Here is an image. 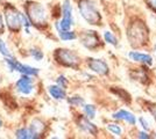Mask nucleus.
Returning <instances> with one entry per match:
<instances>
[{
    "label": "nucleus",
    "mask_w": 156,
    "mask_h": 139,
    "mask_svg": "<svg viewBox=\"0 0 156 139\" xmlns=\"http://www.w3.org/2000/svg\"><path fill=\"white\" fill-rule=\"evenodd\" d=\"M127 38L129 44L134 48H142L147 45L149 40V30L143 21L135 19L127 27Z\"/></svg>",
    "instance_id": "f257e3e1"
},
{
    "label": "nucleus",
    "mask_w": 156,
    "mask_h": 139,
    "mask_svg": "<svg viewBox=\"0 0 156 139\" xmlns=\"http://www.w3.org/2000/svg\"><path fill=\"white\" fill-rule=\"evenodd\" d=\"M78 11L80 16L91 26L101 25V15L98 11L96 4L92 0H79L78 1Z\"/></svg>",
    "instance_id": "f03ea898"
},
{
    "label": "nucleus",
    "mask_w": 156,
    "mask_h": 139,
    "mask_svg": "<svg viewBox=\"0 0 156 139\" xmlns=\"http://www.w3.org/2000/svg\"><path fill=\"white\" fill-rule=\"evenodd\" d=\"M28 19L35 26H46L47 25V13L44 7L36 2H29L26 6Z\"/></svg>",
    "instance_id": "7ed1b4c3"
},
{
    "label": "nucleus",
    "mask_w": 156,
    "mask_h": 139,
    "mask_svg": "<svg viewBox=\"0 0 156 139\" xmlns=\"http://www.w3.org/2000/svg\"><path fill=\"white\" fill-rule=\"evenodd\" d=\"M5 63H6L7 67L11 72H19L20 74H27L30 77H37L40 73V70L37 67L22 64L13 57H7L5 59Z\"/></svg>",
    "instance_id": "20e7f679"
},
{
    "label": "nucleus",
    "mask_w": 156,
    "mask_h": 139,
    "mask_svg": "<svg viewBox=\"0 0 156 139\" xmlns=\"http://www.w3.org/2000/svg\"><path fill=\"white\" fill-rule=\"evenodd\" d=\"M73 26V14H72V5L70 0H64L62 4V19L55 23L56 30H70Z\"/></svg>",
    "instance_id": "39448f33"
},
{
    "label": "nucleus",
    "mask_w": 156,
    "mask_h": 139,
    "mask_svg": "<svg viewBox=\"0 0 156 139\" xmlns=\"http://www.w3.org/2000/svg\"><path fill=\"white\" fill-rule=\"evenodd\" d=\"M55 58L59 64L72 68H77L79 65V58L72 50L69 49H57L55 51Z\"/></svg>",
    "instance_id": "423d86ee"
},
{
    "label": "nucleus",
    "mask_w": 156,
    "mask_h": 139,
    "mask_svg": "<svg viewBox=\"0 0 156 139\" xmlns=\"http://www.w3.org/2000/svg\"><path fill=\"white\" fill-rule=\"evenodd\" d=\"M5 19H6V25L9 30L12 31H18L22 27V19H21V13L16 11L14 7L7 6L5 9Z\"/></svg>",
    "instance_id": "0eeeda50"
},
{
    "label": "nucleus",
    "mask_w": 156,
    "mask_h": 139,
    "mask_svg": "<svg viewBox=\"0 0 156 139\" xmlns=\"http://www.w3.org/2000/svg\"><path fill=\"white\" fill-rule=\"evenodd\" d=\"M80 43L83 44V46H85L89 50H94L100 46V38L98 36V34L93 30H86L80 35L79 37Z\"/></svg>",
    "instance_id": "6e6552de"
},
{
    "label": "nucleus",
    "mask_w": 156,
    "mask_h": 139,
    "mask_svg": "<svg viewBox=\"0 0 156 139\" xmlns=\"http://www.w3.org/2000/svg\"><path fill=\"white\" fill-rule=\"evenodd\" d=\"M87 67L89 70L92 71L93 73H96L98 75H101V77H105V75H108L110 73V67H108V64L103 59H98V58H89L87 61Z\"/></svg>",
    "instance_id": "1a4fd4ad"
},
{
    "label": "nucleus",
    "mask_w": 156,
    "mask_h": 139,
    "mask_svg": "<svg viewBox=\"0 0 156 139\" xmlns=\"http://www.w3.org/2000/svg\"><path fill=\"white\" fill-rule=\"evenodd\" d=\"M15 88L21 95H30L34 91L32 77L27 74H21L20 79L15 84Z\"/></svg>",
    "instance_id": "9d476101"
},
{
    "label": "nucleus",
    "mask_w": 156,
    "mask_h": 139,
    "mask_svg": "<svg viewBox=\"0 0 156 139\" xmlns=\"http://www.w3.org/2000/svg\"><path fill=\"white\" fill-rule=\"evenodd\" d=\"M128 58L132 61H135V63H140L143 65H147V66H151L154 64V58L150 56L149 53L141 52V51H137V50H132L128 52Z\"/></svg>",
    "instance_id": "9b49d317"
},
{
    "label": "nucleus",
    "mask_w": 156,
    "mask_h": 139,
    "mask_svg": "<svg viewBox=\"0 0 156 139\" xmlns=\"http://www.w3.org/2000/svg\"><path fill=\"white\" fill-rule=\"evenodd\" d=\"M112 118L115 121H122L125 123H127L128 125H135L137 122L136 116L133 113H130L129 110L126 109H119L118 111L112 114Z\"/></svg>",
    "instance_id": "f8f14e48"
},
{
    "label": "nucleus",
    "mask_w": 156,
    "mask_h": 139,
    "mask_svg": "<svg viewBox=\"0 0 156 139\" xmlns=\"http://www.w3.org/2000/svg\"><path fill=\"white\" fill-rule=\"evenodd\" d=\"M77 124L80 130H83L84 132L90 133L92 136H97L98 127L91 122V119H89L86 116H79L77 121Z\"/></svg>",
    "instance_id": "ddd939ff"
},
{
    "label": "nucleus",
    "mask_w": 156,
    "mask_h": 139,
    "mask_svg": "<svg viewBox=\"0 0 156 139\" xmlns=\"http://www.w3.org/2000/svg\"><path fill=\"white\" fill-rule=\"evenodd\" d=\"M48 93H49V95L51 96L52 99L58 100V101L65 100V98H66L65 89L62 88L61 86H58V85H50V86H48Z\"/></svg>",
    "instance_id": "4468645a"
},
{
    "label": "nucleus",
    "mask_w": 156,
    "mask_h": 139,
    "mask_svg": "<svg viewBox=\"0 0 156 139\" xmlns=\"http://www.w3.org/2000/svg\"><path fill=\"white\" fill-rule=\"evenodd\" d=\"M57 34H58V37L61 41L63 42H71V41L77 40V35L75 31H72L71 29L70 30H62V29H58L57 30Z\"/></svg>",
    "instance_id": "2eb2a0df"
},
{
    "label": "nucleus",
    "mask_w": 156,
    "mask_h": 139,
    "mask_svg": "<svg viewBox=\"0 0 156 139\" xmlns=\"http://www.w3.org/2000/svg\"><path fill=\"white\" fill-rule=\"evenodd\" d=\"M29 129H30L33 131V133L35 134V137L39 138L40 134L43 132V130H44V123H43L42 121H40V119H34L32 123H30Z\"/></svg>",
    "instance_id": "dca6fc26"
},
{
    "label": "nucleus",
    "mask_w": 156,
    "mask_h": 139,
    "mask_svg": "<svg viewBox=\"0 0 156 139\" xmlns=\"http://www.w3.org/2000/svg\"><path fill=\"white\" fill-rule=\"evenodd\" d=\"M15 137L19 139H36L35 134L29 127H21L15 131Z\"/></svg>",
    "instance_id": "f3484780"
},
{
    "label": "nucleus",
    "mask_w": 156,
    "mask_h": 139,
    "mask_svg": "<svg viewBox=\"0 0 156 139\" xmlns=\"http://www.w3.org/2000/svg\"><path fill=\"white\" fill-rule=\"evenodd\" d=\"M106 129H107V131L111 134H113L115 137H121L122 133H124L122 127L119 125L118 123H108V124H106Z\"/></svg>",
    "instance_id": "a211bd4d"
},
{
    "label": "nucleus",
    "mask_w": 156,
    "mask_h": 139,
    "mask_svg": "<svg viewBox=\"0 0 156 139\" xmlns=\"http://www.w3.org/2000/svg\"><path fill=\"white\" fill-rule=\"evenodd\" d=\"M83 113L84 115L87 117L89 119H94L96 118V115H97V108L93 104H90V103H85L83 106Z\"/></svg>",
    "instance_id": "6ab92c4d"
},
{
    "label": "nucleus",
    "mask_w": 156,
    "mask_h": 139,
    "mask_svg": "<svg viewBox=\"0 0 156 139\" xmlns=\"http://www.w3.org/2000/svg\"><path fill=\"white\" fill-rule=\"evenodd\" d=\"M103 36H104V40L107 44L114 46V48H117V46L119 45V41H118L117 36L112 33V31H110V30H105L104 34H103Z\"/></svg>",
    "instance_id": "aec40b11"
},
{
    "label": "nucleus",
    "mask_w": 156,
    "mask_h": 139,
    "mask_svg": "<svg viewBox=\"0 0 156 139\" xmlns=\"http://www.w3.org/2000/svg\"><path fill=\"white\" fill-rule=\"evenodd\" d=\"M68 102H69V104H71L73 107H83L85 104L84 99L82 96H79V95H73L71 98H69Z\"/></svg>",
    "instance_id": "412c9836"
},
{
    "label": "nucleus",
    "mask_w": 156,
    "mask_h": 139,
    "mask_svg": "<svg viewBox=\"0 0 156 139\" xmlns=\"http://www.w3.org/2000/svg\"><path fill=\"white\" fill-rule=\"evenodd\" d=\"M29 53H30V56H32L33 59L36 60V61H41V60L43 59V57H44L43 52H42L40 49H37V48H32L30 51H29Z\"/></svg>",
    "instance_id": "4be33fe9"
},
{
    "label": "nucleus",
    "mask_w": 156,
    "mask_h": 139,
    "mask_svg": "<svg viewBox=\"0 0 156 139\" xmlns=\"http://www.w3.org/2000/svg\"><path fill=\"white\" fill-rule=\"evenodd\" d=\"M0 55L4 56L5 58H7V57H12V53H11L9 49H8V46H7V44L5 43V41L2 40V38H0Z\"/></svg>",
    "instance_id": "5701e85b"
},
{
    "label": "nucleus",
    "mask_w": 156,
    "mask_h": 139,
    "mask_svg": "<svg viewBox=\"0 0 156 139\" xmlns=\"http://www.w3.org/2000/svg\"><path fill=\"white\" fill-rule=\"evenodd\" d=\"M137 122H139L140 126L142 127V130H144V131H148V132H149L150 129H151V126H150V123L148 122V119L146 118L144 116H140V117L137 118Z\"/></svg>",
    "instance_id": "b1692460"
},
{
    "label": "nucleus",
    "mask_w": 156,
    "mask_h": 139,
    "mask_svg": "<svg viewBox=\"0 0 156 139\" xmlns=\"http://www.w3.org/2000/svg\"><path fill=\"white\" fill-rule=\"evenodd\" d=\"M56 85H58V86H61L62 88H66L68 87V79L65 78V75H59V77H57V79H56Z\"/></svg>",
    "instance_id": "393cba45"
},
{
    "label": "nucleus",
    "mask_w": 156,
    "mask_h": 139,
    "mask_svg": "<svg viewBox=\"0 0 156 139\" xmlns=\"http://www.w3.org/2000/svg\"><path fill=\"white\" fill-rule=\"evenodd\" d=\"M146 4L156 14V0H146Z\"/></svg>",
    "instance_id": "a878e982"
},
{
    "label": "nucleus",
    "mask_w": 156,
    "mask_h": 139,
    "mask_svg": "<svg viewBox=\"0 0 156 139\" xmlns=\"http://www.w3.org/2000/svg\"><path fill=\"white\" fill-rule=\"evenodd\" d=\"M137 138L140 139H149L150 138V134L148 133V131H144V130H142V131H139L137 132Z\"/></svg>",
    "instance_id": "bb28decb"
},
{
    "label": "nucleus",
    "mask_w": 156,
    "mask_h": 139,
    "mask_svg": "<svg viewBox=\"0 0 156 139\" xmlns=\"http://www.w3.org/2000/svg\"><path fill=\"white\" fill-rule=\"evenodd\" d=\"M148 109H149L150 114L153 115V117H154V119H155V122H156V104H153L151 107H148Z\"/></svg>",
    "instance_id": "cd10ccee"
},
{
    "label": "nucleus",
    "mask_w": 156,
    "mask_h": 139,
    "mask_svg": "<svg viewBox=\"0 0 156 139\" xmlns=\"http://www.w3.org/2000/svg\"><path fill=\"white\" fill-rule=\"evenodd\" d=\"M4 29H5V27H4V21H2V16H1V14H0V34L4 31Z\"/></svg>",
    "instance_id": "c85d7f7f"
},
{
    "label": "nucleus",
    "mask_w": 156,
    "mask_h": 139,
    "mask_svg": "<svg viewBox=\"0 0 156 139\" xmlns=\"http://www.w3.org/2000/svg\"><path fill=\"white\" fill-rule=\"evenodd\" d=\"M1 126H2V121L0 119V127H1Z\"/></svg>",
    "instance_id": "c756f323"
},
{
    "label": "nucleus",
    "mask_w": 156,
    "mask_h": 139,
    "mask_svg": "<svg viewBox=\"0 0 156 139\" xmlns=\"http://www.w3.org/2000/svg\"><path fill=\"white\" fill-rule=\"evenodd\" d=\"M155 138H156V133H155Z\"/></svg>",
    "instance_id": "7c9ffc66"
}]
</instances>
